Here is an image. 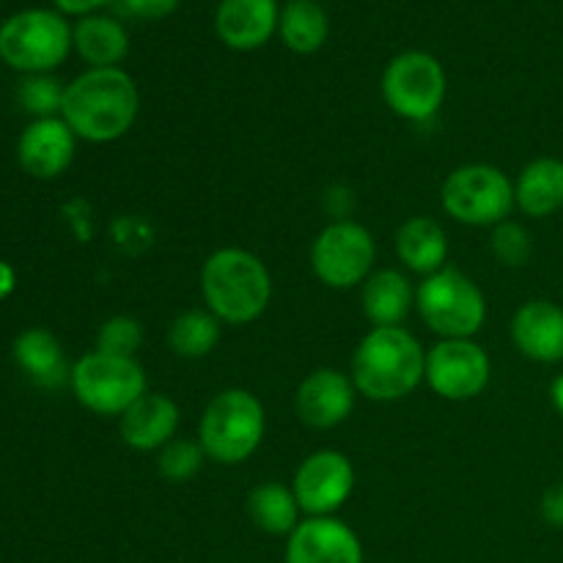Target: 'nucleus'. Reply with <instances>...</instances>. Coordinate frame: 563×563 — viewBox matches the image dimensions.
I'll return each mask as SVG.
<instances>
[{
  "instance_id": "393cba45",
  "label": "nucleus",
  "mask_w": 563,
  "mask_h": 563,
  "mask_svg": "<svg viewBox=\"0 0 563 563\" xmlns=\"http://www.w3.org/2000/svg\"><path fill=\"white\" fill-rule=\"evenodd\" d=\"M278 36L295 55H313L330 36V16L319 0H289L280 9Z\"/></svg>"
},
{
  "instance_id": "f03ea898",
  "label": "nucleus",
  "mask_w": 563,
  "mask_h": 563,
  "mask_svg": "<svg viewBox=\"0 0 563 563\" xmlns=\"http://www.w3.org/2000/svg\"><path fill=\"white\" fill-rule=\"evenodd\" d=\"M427 372V350L407 328H372L352 355L350 377L357 396L401 401L416 394Z\"/></svg>"
},
{
  "instance_id": "aec40b11",
  "label": "nucleus",
  "mask_w": 563,
  "mask_h": 563,
  "mask_svg": "<svg viewBox=\"0 0 563 563\" xmlns=\"http://www.w3.org/2000/svg\"><path fill=\"white\" fill-rule=\"evenodd\" d=\"M396 256L405 264L407 273L421 278L449 267V236L445 229L429 214L405 220L396 231Z\"/></svg>"
},
{
  "instance_id": "f704fd0d",
  "label": "nucleus",
  "mask_w": 563,
  "mask_h": 563,
  "mask_svg": "<svg viewBox=\"0 0 563 563\" xmlns=\"http://www.w3.org/2000/svg\"><path fill=\"white\" fill-rule=\"evenodd\" d=\"M550 399H553V407L563 416V374H559L553 385H550Z\"/></svg>"
},
{
  "instance_id": "72a5a7b5",
  "label": "nucleus",
  "mask_w": 563,
  "mask_h": 563,
  "mask_svg": "<svg viewBox=\"0 0 563 563\" xmlns=\"http://www.w3.org/2000/svg\"><path fill=\"white\" fill-rule=\"evenodd\" d=\"M14 289H16L14 267H11L9 262H3V258H0V302L9 300V297L14 295Z\"/></svg>"
},
{
  "instance_id": "cd10ccee",
  "label": "nucleus",
  "mask_w": 563,
  "mask_h": 563,
  "mask_svg": "<svg viewBox=\"0 0 563 563\" xmlns=\"http://www.w3.org/2000/svg\"><path fill=\"white\" fill-rule=\"evenodd\" d=\"M207 454H203L198 440L174 438L168 445L157 451V471L165 482L170 484H187L201 473Z\"/></svg>"
},
{
  "instance_id": "2eb2a0df",
  "label": "nucleus",
  "mask_w": 563,
  "mask_h": 563,
  "mask_svg": "<svg viewBox=\"0 0 563 563\" xmlns=\"http://www.w3.org/2000/svg\"><path fill=\"white\" fill-rule=\"evenodd\" d=\"M77 135L60 115L33 119L16 141V163L27 176L38 181H53L75 163Z\"/></svg>"
},
{
  "instance_id": "5701e85b",
  "label": "nucleus",
  "mask_w": 563,
  "mask_h": 563,
  "mask_svg": "<svg viewBox=\"0 0 563 563\" xmlns=\"http://www.w3.org/2000/svg\"><path fill=\"white\" fill-rule=\"evenodd\" d=\"M515 207L526 218H550L563 207V159L537 157L515 181Z\"/></svg>"
},
{
  "instance_id": "6ab92c4d",
  "label": "nucleus",
  "mask_w": 563,
  "mask_h": 563,
  "mask_svg": "<svg viewBox=\"0 0 563 563\" xmlns=\"http://www.w3.org/2000/svg\"><path fill=\"white\" fill-rule=\"evenodd\" d=\"M361 306L374 328H401L416 308V286L401 269H374L361 286Z\"/></svg>"
},
{
  "instance_id": "4468645a",
  "label": "nucleus",
  "mask_w": 563,
  "mask_h": 563,
  "mask_svg": "<svg viewBox=\"0 0 563 563\" xmlns=\"http://www.w3.org/2000/svg\"><path fill=\"white\" fill-rule=\"evenodd\" d=\"M355 399L357 390L350 374L339 368H313L297 385L295 410L306 427L324 432V429L341 427L352 416Z\"/></svg>"
},
{
  "instance_id": "9b49d317",
  "label": "nucleus",
  "mask_w": 563,
  "mask_h": 563,
  "mask_svg": "<svg viewBox=\"0 0 563 563\" xmlns=\"http://www.w3.org/2000/svg\"><path fill=\"white\" fill-rule=\"evenodd\" d=\"M493 361L476 339H440L427 350L423 383L445 401H471L487 390Z\"/></svg>"
},
{
  "instance_id": "b1692460",
  "label": "nucleus",
  "mask_w": 563,
  "mask_h": 563,
  "mask_svg": "<svg viewBox=\"0 0 563 563\" xmlns=\"http://www.w3.org/2000/svg\"><path fill=\"white\" fill-rule=\"evenodd\" d=\"M247 517L267 537L289 539L306 515L297 504L291 484L286 487L280 482H264L247 493Z\"/></svg>"
},
{
  "instance_id": "4be33fe9",
  "label": "nucleus",
  "mask_w": 563,
  "mask_h": 563,
  "mask_svg": "<svg viewBox=\"0 0 563 563\" xmlns=\"http://www.w3.org/2000/svg\"><path fill=\"white\" fill-rule=\"evenodd\" d=\"M11 355L22 374L42 388H60L64 383H69L71 366H66L64 346L47 328L22 330L14 339Z\"/></svg>"
},
{
  "instance_id": "423d86ee",
  "label": "nucleus",
  "mask_w": 563,
  "mask_h": 563,
  "mask_svg": "<svg viewBox=\"0 0 563 563\" xmlns=\"http://www.w3.org/2000/svg\"><path fill=\"white\" fill-rule=\"evenodd\" d=\"M71 53V25L55 9H25L0 25V60L25 75H53Z\"/></svg>"
},
{
  "instance_id": "1a4fd4ad",
  "label": "nucleus",
  "mask_w": 563,
  "mask_h": 563,
  "mask_svg": "<svg viewBox=\"0 0 563 563\" xmlns=\"http://www.w3.org/2000/svg\"><path fill=\"white\" fill-rule=\"evenodd\" d=\"M390 113L410 124H427L440 113L449 93L443 64L427 49H405L388 60L379 80Z\"/></svg>"
},
{
  "instance_id": "20e7f679",
  "label": "nucleus",
  "mask_w": 563,
  "mask_h": 563,
  "mask_svg": "<svg viewBox=\"0 0 563 563\" xmlns=\"http://www.w3.org/2000/svg\"><path fill=\"white\" fill-rule=\"evenodd\" d=\"M267 412L262 399L245 388H225L209 399L198 423V443L209 462L234 467L262 449Z\"/></svg>"
},
{
  "instance_id": "39448f33",
  "label": "nucleus",
  "mask_w": 563,
  "mask_h": 563,
  "mask_svg": "<svg viewBox=\"0 0 563 563\" xmlns=\"http://www.w3.org/2000/svg\"><path fill=\"white\" fill-rule=\"evenodd\" d=\"M416 311L440 339H476L487 322V297L471 275L443 267L416 286Z\"/></svg>"
},
{
  "instance_id": "ddd939ff",
  "label": "nucleus",
  "mask_w": 563,
  "mask_h": 563,
  "mask_svg": "<svg viewBox=\"0 0 563 563\" xmlns=\"http://www.w3.org/2000/svg\"><path fill=\"white\" fill-rule=\"evenodd\" d=\"M284 563H366L355 528L339 517H302L286 539Z\"/></svg>"
},
{
  "instance_id": "0eeeda50",
  "label": "nucleus",
  "mask_w": 563,
  "mask_h": 563,
  "mask_svg": "<svg viewBox=\"0 0 563 563\" xmlns=\"http://www.w3.org/2000/svg\"><path fill=\"white\" fill-rule=\"evenodd\" d=\"M69 388L93 416L121 418L148 390V379L137 357L104 355L93 350L71 366Z\"/></svg>"
},
{
  "instance_id": "9d476101",
  "label": "nucleus",
  "mask_w": 563,
  "mask_h": 563,
  "mask_svg": "<svg viewBox=\"0 0 563 563\" xmlns=\"http://www.w3.org/2000/svg\"><path fill=\"white\" fill-rule=\"evenodd\" d=\"M377 262V242L357 220H330L311 245V269L328 289L346 291L366 284Z\"/></svg>"
},
{
  "instance_id": "a878e982",
  "label": "nucleus",
  "mask_w": 563,
  "mask_h": 563,
  "mask_svg": "<svg viewBox=\"0 0 563 563\" xmlns=\"http://www.w3.org/2000/svg\"><path fill=\"white\" fill-rule=\"evenodd\" d=\"M220 322L207 308H187L168 324V346L185 361H201L220 344Z\"/></svg>"
},
{
  "instance_id": "dca6fc26",
  "label": "nucleus",
  "mask_w": 563,
  "mask_h": 563,
  "mask_svg": "<svg viewBox=\"0 0 563 563\" xmlns=\"http://www.w3.org/2000/svg\"><path fill=\"white\" fill-rule=\"evenodd\" d=\"M278 0H220L214 11V33L236 53L264 47L278 33Z\"/></svg>"
},
{
  "instance_id": "7c9ffc66",
  "label": "nucleus",
  "mask_w": 563,
  "mask_h": 563,
  "mask_svg": "<svg viewBox=\"0 0 563 563\" xmlns=\"http://www.w3.org/2000/svg\"><path fill=\"white\" fill-rule=\"evenodd\" d=\"M181 0H115L119 11L124 16H132V20H165V16L174 14L179 9Z\"/></svg>"
},
{
  "instance_id": "a211bd4d",
  "label": "nucleus",
  "mask_w": 563,
  "mask_h": 563,
  "mask_svg": "<svg viewBox=\"0 0 563 563\" xmlns=\"http://www.w3.org/2000/svg\"><path fill=\"white\" fill-rule=\"evenodd\" d=\"M511 341L537 363L563 361V308L553 300H531L511 317Z\"/></svg>"
},
{
  "instance_id": "6e6552de",
  "label": "nucleus",
  "mask_w": 563,
  "mask_h": 563,
  "mask_svg": "<svg viewBox=\"0 0 563 563\" xmlns=\"http://www.w3.org/2000/svg\"><path fill=\"white\" fill-rule=\"evenodd\" d=\"M449 218L471 229H495L515 209V181L489 163H467L451 170L440 187Z\"/></svg>"
},
{
  "instance_id": "c756f323",
  "label": "nucleus",
  "mask_w": 563,
  "mask_h": 563,
  "mask_svg": "<svg viewBox=\"0 0 563 563\" xmlns=\"http://www.w3.org/2000/svg\"><path fill=\"white\" fill-rule=\"evenodd\" d=\"M489 247H493V256L506 267H522L533 253L531 234H528L526 225L515 223V220H504V223L495 225Z\"/></svg>"
},
{
  "instance_id": "f3484780",
  "label": "nucleus",
  "mask_w": 563,
  "mask_h": 563,
  "mask_svg": "<svg viewBox=\"0 0 563 563\" xmlns=\"http://www.w3.org/2000/svg\"><path fill=\"white\" fill-rule=\"evenodd\" d=\"M179 405L170 396L146 390L124 416L119 418V434L124 445L137 454H152L168 445L179 429Z\"/></svg>"
},
{
  "instance_id": "2f4dec72",
  "label": "nucleus",
  "mask_w": 563,
  "mask_h": 563,
  "mask_svg": "<svg viewBox=\"0 0 563 563\" xmlns=\"http://www.w3.org/2000/svg\"><path fill=\"white\" fill-rule=\"evenodd\" d=\"M55 11L64 16H88V14H102V9L115 5V0H53Z\"/></svg>"
},
{
  "instance_id": "f8f14e48",
  "label": "nucleus",
  "mask_w": 563,
  "mask_h": 563,
  "mask_svg": "<svg viewBox=\"0 0 563 563\" xmlns=\"http://www.w3.org/2000/svg\"><path fill=\"white\" fill-rule=\"evenodd\" d=\"M291 489L306 517H335L355 493V465L344 451L319 449L297 465Z\"/></svg>"
},
{
  "instance_id": "473e14b6",
  "label": "nucleus",
  "mask_w": 563,
  "mask_h": 563,
  "mask_svg": "<svg viewBox=\"0 0 563 563\" xmlns=\"http://www.w3.org/2000/svg\"><path fill=\"white\" fill-rule=\"evenodd\" d=\"M542 520L553 528H563V484L548 489L542 498Z\"/></svg>"
},
{
  "instance_id": "c85d7f7f",
  "label": "nucleus",
  "mask_w": 563,
  "mask_h": 563,
  "mask_svg": "<svg viewBox=\"0 0 563 563\" xmlns=\"http://www.w3.org/2000/svg\"><path fill=\"white\" fill-rule=\"evenodd\" d=\"M143 346V324L135 317H110L102 322L97 333V350L104 355H119V357H135L137 350Z\"/></svg>"
},
{
  "instance_id": "7ed1b4c3",
  "label": "nucleus",
  "mask_w": 563,
  "mask_h": 563,
  "mask_svg": "<svg viewBox=\"0 0 563 563\" xmlns=\"http://www.w3.org/2000/svg\"><path fill=\"white\" fill-rule=\"evenodd\" d=\"M203 308L223 324L245 328L256 322L273 300V275L267 264L245 247H218L201 264Z\"/></svg>"
},
{
  "instance_id": "bb28decb",
  "label": "nucleus",
  "mask_w": 563,
  "mask_h": 563,
  "mask_svg": "<svg viewBox=\"0 0 563 563\" xmlns=\"http://www.w3.org/2000/svg\"><path fill=\"white\" fill-rule=\"evenodd\" d=\"M66 86L55 75H25L16 88V102L31 119H55L64 108Z\"/></svg>"
},
{
  "instance_id": "f257e3e1",
  "label": "nucleus",
  "mask_w": 563,
  "mask_h": 563,
  "mask_svg": "<svg viewBox=\"0 0 563 563\" xmlns=\"http://www.w3.org/2000/svg\"><path fill=\"white\" fill-rule=\"evenodd\" d=\"M141 113V91L130 71L121 66L86 69L66 82L60 119L77 141L113 143L135 126Z\"/></svg>"
},
{
  "instance_id": "412c9836",
  "label": "nucleus",
  "mask_w": 563,
  "mask_h": 563,
  "mask_svg": "<svg viewBox=\"0 0 563 563\" xmlns=\"http://www.w3.org/2000/svg\"><path fill=\"white\" fill-rule=\"evenodd\" d=\"M71 49L88 69H110L130 55V33L115 16L88 14L71 25Z\"/></svg>"
}]
</instances>
